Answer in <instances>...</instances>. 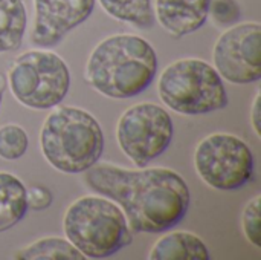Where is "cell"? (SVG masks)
I'll return each mask as SVG.
<instances>
[{
	"mask_svg": "<svg viewBox=\"0 0 261 260\" xmlns=\"http://www.w3.org/2000/svg\"><path fill=\"white\" fill-rule=\"evenodd\" d=\"M159 97L182 115H205L228 106L222 77L203 60L184 58L170 64L159 78Z\"/></svg>",
	"mask_w": 261,
	"mask_h": 260,
	"instance_id": "5b68a950",
	"label": "cell"
},
{
	"mask_svg": "<svg viewBox=\"0 0 261 260\" xmlns=\"http://www.w3.org/2000/svg\"><path fill=\"white\" fill-rule=\"evenodd\" d=\"M211 0H156L159 23L174 37L197 31L208 18Z\"/></svg>",
	"mask_w": 261,
	"mask_h": 260,
	"instance_id": "8fae6325",
	"label": "cell"
},
{
	"mask_svg": "<svg viewBox=\"0 0 261 260\" xmlns=\"http://www.w3.org/2000/svg\"><path fill=\"white\" fill-rule=\"evenodd\" d=\"M158 57L153 46L130 34L102 40L90 54L86 67L87 83L109 98H132L142 93L154 80Z\"/></svg>",
	"mask_w": 261,
	"mask_h": 260,
	"instance_id": "7a4b0ae2",
	"label": "cell"
},
{
	"mask_svg": "<svg viewBox=\"0 0 261 260\" xmlns=\"http://www.w3.org/2000/svg\"><path fill=\"white\" fill-rule=\"evenodd\" d=\"M41 152L46 161L63 173H81L95 166L104 152L99 123L86 110L63 106L44 121Z\"/></svg>",
	"mask_w": 261,
	"mask_h": 260,
	"instance_id": "3957f363",
	"label": "cell"
},
{
	"mask_svg": "<svg viewBox=\"0 0 261 260\" xmlns=\"http://www.w3.org/2000/svg\"><path fill=\"white\" fill-rule=\"evenodd\" d=\"M14 259L18 260H83L86 259L84 254H81L70 242L63 241L60 238H47L37 241L26 248H21L15 253Z\"/></svg>",
	"mask_w": 261,
	"mask_h": 260,
	"instance_id": "2e32d148",
	"label": "cell"
},
{
	"mask_svg": "<svg viewBox=\"0 0 261 260\" xmlns=\"http://www.w3.org/2000/svg\"><path fill=\"white\" fill-rule=\"evenodd\" d=\"M151 260H210V251L203 241L187 231H176L159 239L151 248Z\"/></svg>",
	"mask_w": 261,
	"mask_h": 260,
	"instance_id": "7c38bea8",
	"label": "cell"
},
{
	"mask_svg": "<svg viewBox=\"0 0 261 260\" xmlns=\"http://www.w3.org/2000/svg\"><path fill=\"white\" fill-rule=\"evenodd\" d=\"M210 12L216 25L219 26H231L240 18V6L236 0H211Z\"/></svg>",
	"mask_w": 261,
	"mask_h": 260,
	"instance_id": "d6986e66",
	"label": "cell"
},
{
	"mask_svg": "<svg viewBox=\"0 0 261 260\" xmlns=\"http://www.w3.org/2000/svg\"><path fill=\"white\" fill-rule=\"evenodd\" d=\"M28 135L15 124H8L0 127V158L3 159H18L28 150Z\"/></svg>",
	"mask_w": 261,
	"mask_h": 260,
	"instance_id": "e0dca14e",
	"label": "cell"
},
{
	"mask_svg": "<svg viewBox=\"0 0 261 260\" xmlns=\"http://www.w3.org/2000/svg\"><path fill=\"white\" fill-rule=\"evenodd\" d=\"M261 26L242 23L220 35L214 46V66L222 78L249 84L261 78Z\"/></svg>",
	"mask_w": 261,
	"mask_h": 260,
	"instance_id": "9c48e42d",
	"label": "cell"
},
{
	"mask_svg": "<svg viewBox=\"0 0 261 260\" xmlns=\"http://www.w3.org/2000/svg\"><path fill=\"white\" fill-rule=\"evenodd\" d=\"M26 23L23 0H0V52L14 51L21 44Z\"/></svg>",
	"mask_w": 261,
	"mask_h": 260,
	"instance_id": "5bb4252c",
	"label": "cell"
},
{
	"mask_svg": "<svg viewBox=\"0 0 261 260\" xmlns=\"http://www.w3.org/2000/svg\"><path fill=\"white\" fill-rule=\"evenodd\" d=\"M5 87H6V83H5V78L0 75V104H2V98H3V93H5Z\"/></svg>",
	"mask_w": 261,
	"mask_h": 260,
	"instance_id": "7402d4cb",
	"label": "cell"
},
{
	"mask_svg": "<svg viewBox=\"0 0 261 260\" xmlns=\"http://www.w3.org/2000/svg\"><path fill=\"white\" fill-rule=\"evenodd\" d=\"M95 0H35V25L31 40L35 46L52 48L69 31L86 21Z\"/></svg>",
	"mask_w": 261,
	"mask_h": 260,
	"instance_id": "30bf717a",
	"label": "cell"
},
{
	"mask_svg": "<svg viewBox=\"0 0 261 260\" xmlns=\"http://www.w3.org/2000/svg\"><path fill=\"white\" fill-rule=\"evenodd\" d=\"M26 188L11 173L0 172V233L17 225L28 213Z\"/></svg>",
	"mask_w": 261,
	"mask_h": 260,
	"instance_id": "4fadbf2b",
	"label": "cell"
},
{
	"mask_svg": "<svg viewBox=\"0 0 261 260\" xmlns=\"http://www.w3.org/2000/svg\"><path fill=\"white\" fill-rule=\"evenodd\" d=\"M9 86L14 97L26 107L50 109L58 106L69 92V67L54 52L28 51L14 61Z\"/></svg>",
	"mask_w": 261,
	"mask_h": 260,
	"instance_id": "8992f818",
	"label": "cell"
},
{
	"mask_svg": "<svg viewBox=\"0 0 261 260\" xmlns=\"http://www.w3.org/2000/svg\"><path fill=\"white\" fill-rule=\"evenodd\" d=\"M104 11L116 20L148 29L154 25L151 0H99Z\"/></svg>",
	"mask_w": 261,
	"mask_h": 260,
	"instance_id": "9a60e30c",
	"label": "cell"
},
{
	"mask_svg": "<svg viewBox=\"0 0 261 260\" xmlns=\"http://www.w3.org/2000/svg\"><path fill=\"white\" fill-rule=\"evenodd\" d=\"M173 133L170 113L153 103H141L127 109L116 127L118 144L136 167H147L159 158L168 149Z\"/></svg>",
	"mask_w": 261,
	"mask_h": 260,
	"instance_id": "ba28073f",
	"label": "cell"
},
{
	"mask_svg": "<svg viewBox=\"0 0 261 260\" xmlns=\"http://www.w3.org/2000/svg\"><path fill=\"white\" fill-rule=\"evenodd\" d=\"M26 198H28V207L35 211L50 207L54 201L52 193L46 187H32L26 190Z\"/></svg>",
	"mask_w": 261,
	"mask_h": 260,
	"instance_id": "ffe728a7",
	"label": "cell"
},
{
	"mask_svg": "<svg viewBox=\"0 0 261 260\" xmlns=\"http://www.w3.org/2000/svg\"><path fill=\"white\" fill-rule=\"evenodd\" d=\"M87 185L121 205L128 227L138 233H164L188 213L190 188L170 169L125 170L115 166H92Z\"/></svg>",
	"mask_w": 261,
	"mask_h": 260,
	"instance_id": "6da1fadb",
	"label": "cell"
},
{
	"mask_svg": "<svg viewBox=\"0 0 261 260\" xmlns=\"http://www.w3.org/2000/svg\"><path fill=\"white\" fill-rule=\"evenodd\" d=\"M260 204L261 196L257 195L254 199H251L245 210H243V218H242V224H243V231L246 239L255 245L257 248L261 247V231H260Z\"/></svg>",
	"mask_w": 261,
	"mask_h": 260,
	"instance_id": "ac0fdd59",
	"label": "cell"
},
{
	"mask_svg": "<svg viewBox=\"0 0 261 260\" xmlns=\"http://www.w3.org/2000/svg\"><path fill=\"white\" fill-rule=\"evenodd\" d=\"M194 164L203 182L222 192L239 190L254 176V155L249 146L229 133L206 136L196 149Z\"/></svg>",
	"mask_w": 261,
	"mask_h": 260,
	"instance_id": "52a82bcc",
	"label": "cell"
},
{
	"mask_svg": "<svg viewBox=\"0 0 261 260\" xmlns=\"http://www.w3.org/2000/svg\"><path fill=\"white\" fill-rule=\"evenodd\" d=\"M251 123H252V127L257 133V136H260V93H257L255 100H254V104H252V110H251Z\"/></svg>",
	"mask_w": 261,
	"mask_h": 260,
	"instance_id": "44dd1931",
	"label": "cell"
},
{
	"mask_svg": "<svg viewBox=\"0 0 261 260\" xmlns=\"http://www.w3.org/2000/svg\"><path fill=\"white\" fill-rule=\"evenodd\" d=\"M63 227L69 242L86 259L112 257L133 241L124 211L98 196L75 201L64 215Z\"/></svg>",
	"mask_w": 261,
	"mask_h": 260,
	"instance_id": "277c9868",
	"label": "cell"
}]
</instances>
